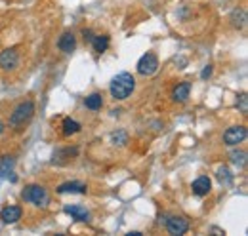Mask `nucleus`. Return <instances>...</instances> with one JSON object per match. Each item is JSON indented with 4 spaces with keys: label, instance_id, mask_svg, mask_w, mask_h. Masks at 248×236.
<instances>
[{
    "label": "nucleus",
    "instance_id": "obj_1",
    "mask_svg": "<svg viewBox=\"0 0 248 236\" xmlns=\"http://www.w3.org/2000/svg\"><path fill=\"white\" fill-rule=\"evenodd\" d=\"M136 89V78L130 74V73H119L111 84H109V91H111V97L117 99V101H124L128 99Z\"/></svg>",
    "mask_w": 248,
    "mask_h": 236
},
{
    "label": "nucleus",
    "instance_id": "obj_2",
    "mask_svg": "<svg viewBox=\"0 0 248 236\" xmlns=\"http://www.w3.org/2000/svg\"><path fill=\"white\" fill-rule=\"evenodd\" d=\"M34 117V103L31 99L27 101H21L10 115V128H14L16 132L19 130H25V126L29 124Z\"/></svg>",
    "mask_w": 248,
    "mask_h": 236
},
{
    "label": "nucleus",
    "instance_id": "obj_3",
    "mask_svg": "<svg viewBox=\"0 0 248 236\" xmlns=\"http://www.w3.org/2000/svg\"><path fill=\"white\" fill-rule=\"evenodd\" d=\"M21 198L36 207H46L50 204V194L42 185H27L21 192Z\"/></svg>",
    "mask_w": 248,
    "mask_h": 236
},
{
    "label": "nucleus",
    "instance_id": "obj_4",
    "mask_svg": "<svg viewBox=\"0 0 248 236\" xmlns=\"http://www.w3.org/2000/svg\"><path fill=\"white\" fill-rule=\"evenodd\" d=\"M158 71V58L153 52H147L145 56H141V59L138 61V73L141 76H151Z\"/></svg>",
    "mask_w": 248,
    "mask_h": 236
},
{
    "label": "nucleus",
    "instance_id": "obj_5",
    "mask_svg": "<svg viewBox=\"0 0 248 236\" xmlns=\"http://www.w3.org/2000/svg\"><path fill=\"white\" fill-rule=\"evenodd\" d=\"M245 139H247V128L245 126H231L223 133V143L227 147H235V145L243 143Z\"/></svg>",
    "mask_w": 248,
    "mask_h": 236
},
{
    "label": "nucleus",
    "instance_id": "obj_6",
    "mask_svg": "<svg viewBox=\"0 0 248 236\" xmlns=\"http://www.w3.org/2000/svg\"><path fill=\"white\" fill-rule=\"evenodd\" d=\"M19 65V52L16 48H6L0 52V69L2 71H14Z\"/></svg>",
    "mask_w": 248,
    "mask_h": 236
},
{
    "label": "nucleus",
    "instance_id": "obj_7",
    "mask_svg": "<svg viewBox=\"0 0 248 236\" xmlns=\"http://www.w3.org/2000/svg\"><path fill=\"white\" fill-rule=\"evenodd\" d=\"M166 231L174 236L186 235L187 231H189V221H187L186 217L174 215V217H170V219L166 221Z\"/></svg>",
    "mask_w": 248,
    "mask_h": 236
},
{
    "label": "nucleus",
    "instance_id": "obj_8",
    "mask_svg": "<svg viewBox=\"0 0 248 236\" xmlns=\"http://www.w3.org/2000/svg\"><path fill=\"white\" fill-rule=\"evenodd\" d=\"M58 192L60 194H86L88 192V187L80 181H67L58 187Z\"/></svg>",
    "mask_w": 248,
    "mask_h": 236
},
{
    "label": "nucleus",
    "instance_id": "obj_9",
    "mask_svg": "<svg viewBox=\"0 0 248 236\" xmlns=\"http://www.w3.org/2000/svg\"><path fill=\"white\" fill-rule=\"evenodd\" d=\"M210 189H212V181H210V177L206 176L197 177L193 181V185H191V191H193L195 196H206L210 192Z\"/></svg>",
    "mask_w": 248,
    "mask_h": 236
},
{
    "label": "nucleus",
    "instance_id": "obj_10",
    "mask_svg": "<svg viewBox=\"0 0 248 236\" xmlns=\"http://www.w3.org/2000/svg\"><path fill=\"white\" fill-rule=\"evenodd\" d=\"M21 215H23V211H21V207L19 206H6L2 211H0V219H2L6 225H12V223L19 221Z\"/></svg>",
    "mask_w": 248,
    "mask_h": 236
},
{
    "label": "nucleus",
    "instance_id": "obj_11",
    "mask_svg": "<svg viewBox=\"0 0 248 236\" xmlns=\"http://www.w3.org/2000/svg\"><path fill=\"white\" fill-rule=\"evenodd\" d=\"M58 48L62 50L63 54H71V52H75V48H77V36L73 34V32H63L62 36H60V40H58Z\"/></svg>",
    "mask_w": 248,
    "mask_h": 236
},
{
    "label": "nucleus",
    "instance_id": "obj_12",
    "mask_svg": "<svg viewBox=\"0 0 248 236\" xmlns=\"http://www.w3.org/2000/svg\"><path fill=\"white\" fill-rule=\"evenodd\" d=\"M65 213H69L73 219L77 221H82V223H88L90 221V211L84 206H78V204H73V206H65Z\"/></svg>",
    "mask_w": 248,
    "mask_h": 236
},
{
    "label": "nucleus",
    "instance_id": "obj_13",
    "mask_svg": "<svg viewBox=\"0 0 248 236\" xmlns=\"http://www.w3.org/2000/svg\"><path fill=\"white\" fill-rule=\"evenodd\" d=\"M82 130V126L77 122V120H73V118H63L62 122V132L63 135H67V137H71V135H75V133H78Z\"/></svg>",
    "mask_w": 248,
    "mask_h": 236
},
{
    "label": "nucleus",
    "instance_id": "obj_14",
    "mask_svg": "<svg viewBox=\"0 0 248 236\" xmlns=\"http://www.w3.org/2000/svg\"><path fill=\"white\" fill-rule=\"evenodd\" d=\"M90 44H92V48L95 54H103V52H107L111 40H109L107 34H97V36H93V40L90 42Z\"/></svg>",
    "mask_w": 248,
    "mask_h": 236
},
{
    "label": "nucleus",
    "instance_id": "obj_15",
    "mask_svg": "<svg viewBox=\"0 0 248 236\" xmlns=\"http://www.w3.org/2000/svg\"><path fill=\"white\" fill-rule=\"evenodd\" d=\"M14 166H16V160L14 156H0V177H10L12 172H14Z\"/></svg>",
    "mask_w": 248,
    "mask_h": 236
},
{
    "label": "nucleus",
    "instance_id": "obj_16",
    "mask_svg": "<svg viewBox=\"0 0 248 236\" xmlns=\"http://www.w3.org/2000/svg\"><path fill=\"white\" fill-rule=\"evenodd\" d=\"M189 91H191V84H189V82H182V84L176 86L172 97H174V101L184 103V101H187V97H189Z\"/></svg>",
    "mask_w": 248,
    "mask_h": 236
},
{
    "label": "nucleus",
    "instance_id": "obj_17",
    "mask_svg": "<svg viewBox=\"0 0 248 236\" xmlns=\"http://www.w3.org/2000/svg\"><path fill=\"white\" fill-rule=\"evenodd\" d=\"M216 177L223 187H231V185H233V174L229 172V168H227V166H219V168H217V172H216Z\"/></svg>",
    "mask_w": 248,
    "mask_h": 236
},
{
    "label": "nucleus",
    "instance_id": "obj_18",
    "mask_svg": "<svg viewBox=\"0 0 248 236\" xmlns=\"http://www.w3.org/2000/svg\"><path fill=\"white\" fill-rule=\"evenodd\" d=\"M84 105H86V109H90V111H99V109L103 107V97H101V93H90V95L84 99Z\"/></svg>",
    "mask_w": 248,
    "mask_h": 236
},
{
    "label": "nucleus",
    "instance_id": "obj_19",
    "mask_svg": "<svg viewBox=\"0 0 248 236\" xmlns=\"http://www.w3.org/2000/svg\"><path fill=\"white\" fill-rule=\"evenodd\" d=\"M231 21H233V27L243 29V27L247 25V12H245L243 8L233 10V14H231Z\"/></svg>",
    "mask_w": 248,
    "mask_h": 236
},
{
    "label": "nucleus",
    "instance_id": "obj_20",
    "mask_svg": "<svg viewBox=\"0 0 248 236\" xmlns=\"http://www.w3.org/2000/svg\"><path fill=\"white\" fill-rule=\"evenodd\" d=\"M231 162L239 168H245L247 166V152L245 150H233L231 152Z\"/></svg>",
    "mask_w": 248,
    "mask_h": 236
},
{
    "label": "nucleus",
    "instance_id": "obj_21",
    "mask_svg": "<svg viewBox=\"0 0 248 236\" xmlns=\"http://www.w3.org/2000/svg\"><path fill=\"white\" fill-rule=\"evenodd\" d=\"M111 141H113V145L123 147V145L128 143V133H126L124 130H119V132H115V133L111 135Z\"/></svg>",
    "mask_w": 248,
    "mask_h": 236
},
{
    "label": "nucleus",
    "instance_id": "obj_22",
    "mask_svg": "<svg viewBox=\"0 0 248 236\" xmlns=\"http://www.w3.org/2000/svg\"><path fill=\"white\" fill-rule=\"evenodd\" d=\"M78 154V148L77 147H69V148H62L54 154V160H62V158H71V156H77Z\"/></svg>",
    "mask_w": 248,
    "mask_h": 236
},
{
    "label": "nucleus",
    "instance_id": "obj_23",
    "mask_svg": "<svg viewBox=\"0 0 248 236\" xmlns=\"http://www.w3.org/2000/svg\"><path fill=\"white\" fill-rule=\"evenodd\" d=\"M247 93H241V97H239V101H237V107L241 109V113L243 115H247V111H248V107H247Z\"/></svg>",
    "mask_w": 248,
    "mask_h": 236
},
{
    "label": "nucleus",
    "instance_id": "obj_24",
    "mask_svg": "<svg viewBox=\"0 0 248 236\" xmlns=\"http://www.w3.org/2000/svg\"><path fill=\"white\" fill-rule=\"evenodd\" d=\"M212 71H214V69H212V65H206V67L202 69V73H201V78H202V80L210 78V76H212Z\"/></svg>",
    "mask_w": 248,
    "mask_h": 236
},
{
    "label": "nucleus",
    "instance_id": "obj_25",
    "mask_svg": "<svg viewBox=\"0 0 248 236\" xmlns=\"http://www.w3.org/2000/svg\"><path fill=\"white\" fill-rule=\"evenodd\" d=\"M82 36H84V42H92L95 34H93V32L90 29H84V30H82Z\"/></svg>",
    "mask_w": 248,
    "mask_h": 236
},
{
    "label": "nucleus",
    "instance_id": "obj_26",
    "mask_svg": "<svg viewBox=\"0 0 248 236\" xmlns=\"http://www.w3.org/2000/svg\"><path fill=\"white\" fill-rule=\"evenodd\" d=\"M2 133H4V124L0 122V135H2Z\"/></svg>",
    "mask_w": 248,
    "mask_h": 236
}]
</instances>
